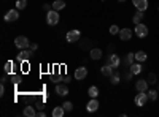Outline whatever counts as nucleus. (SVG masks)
<instances>
[{"label": "nucleus", "instance_id": "1", "mask_svg": "<svg viewBox=\"0 0 159 117\" xmlns=\"http://www.w3.org/2000/svg\"><path fill=\"white\" fill-rule=\"evenodd\" d=\"M15 46L18 49H27V48H30V41H29L27 36L19 35V36H16V40H15Z\"/></svg>", "mask_w": 159, "mask_h": 117}, {"label": "nucleus", "instance_id": "2", "mask_svg": "<svg viewBox=\"0 0 159 117\" xmlns=\"http://www.w3.org/2000/svg\"><path fill=\"white\" fill-rule=\"evenodd\" d=\"M59 22V11L56 10H51L46 13V24L48 25H56Z\"/></svg>", "mask_w": 159, "mask_h": 117}, {"label": "nucleus", "instance_id": "3", "mask_svg": "<svg viewBox=\"0 0 159 117\" xmlns=\"http://www.w3.org/2000/svg\"><path fill=\"white\" fill-rule=\"evenodd\" d=\"M34 56V51L32 49H21V52L18 54V62H29Z\"/></svg>", "mask_w": 159, "mask_h": 117}, {"label": "nucleus", "instance_id": "4", "mask_svg": "<svg viewBox=\"0 0 159 117\" xmlns=\"http://www.w3.org/2000/svg\"><path fill=\"white\" fill-rule=\"evenodd\" d=\"M80 38H81V33H80V30H76V29L70 30L67 35H65L67 43H76V41H80Z\"/></svg>", "mask_w": 159, "mask_h": 117}, {"label": "nucleus", "instance_id": "5", "mask_svg": "<svg viewBox=\"0 0 159 117\" xmlns=\"http://www.w3.org/2000/svg\"><path fill=\"white\" fill-rule=\"evenodd\" d=\"M148 100H150V98H148V94H147V92H139L134 101H135V105H137L139 108H143L145 105H147Z\"/></svg>", "mask_w": 159, "mask_h": 117}, {"label": "nucleus", "instance_id": "6", "mask_svg": "<svg viewBox=\"0 0 159 117\" xmlns=\"http://www.w3.org/2000/svg\"><path fill=\"white\" fill-rule=\"evenodd\" d=\"M134 32H135V35H137L139 38H145V36L148 35V27H147L145 24H142V22H140V24H137V25H135Z\"/></svg>", "mask_w": 159, "mask_h": 117}, {"label": "nucleus", "instance_id": "7", "mask_svg": "<svg viewBox=\"0 0 159 117\" xmlns=\"http://www.w3.org/2000/svg\"><path fill=\"white\" fill-rule=\"evenodd\" d=\"M18 18H19V10H10L3 19H5V22H15V21H18Z\"/></svg>", "mask_w": 159, "mask_h": 117}, {"label": "nucleus", "instance_id": "8", "mask_svg": "<svg viewBox=\"0 0 159 117\" xmlns=\"http://www.w3.org/2000/svg\"><path fill=\"white\" fill-rule=\"evenodd\" d=\"M86 76H88V68H86V67H80V68H76L75 73H73V77H75L76 81L84 79Z\"/></svg>", "mask_w": 159, "mask_h": 117}, {"label": "nucleus", "instance_id": "9", "mask_svg": "<svg viewBox=\"0 0 159 117\" xmlns=\"http://www.w3.org/2000/svg\"><path fill=\"white\" fill-rule=\"evenodd\" d=\"M107 63H110L113 68H118V67H119V65H121L123 62H121V59H119L115 52H111V54L108 56V59H107Z\"/></svg>", "mask_w": 159, "mask_h": 117}, {"label": "nucleus", "instance_id": "10", "mask_svg": "<svg viewBox=\"0 0 159 117\" xmlns=\"http://www.w3.org/2000/svg\"><path fill=\"white\" fill-rule=\"evenodd\" d=\"M135 90L137 92H147L148 90V81L147 79H139L135 82Z\"/></svg>", "mask_w": 159, "mask_h": 117}, {"label": "nucleus", "instance_id": "11", "mask_svg": "<svg viewBox=\"0 0 159 117\" xmlns=\"http://www.w3.org/2000/svg\"><path fill=\"white\" fill-rule=\"evenodd\" d=\"M100 71H102V74H103V76H107V77H111V76L115 74V68L111 67L110 63H105L103 67L100 68Z\"/></svg>", "mask_w": 159, "mask_h": 117}, {"label": "nucleus", "instance_id": "12", "mask_svg": "<svg viewBox=\"0 0 159 117\" xmlns=\"http://www.w3.org/2000/svg\"><path fill=\"white\" fill-rule=\"evenodd\" d=\"M132 3L139 11H145L148 8V0H132Z\"/></svg>", "mask_w": 159, "mask_h": 117}, {"label": "nucleus", "instance_id": "13", "mask_svg": "<svg viewBox=\"0 0 159 117\" xmlns=\"http://www.w3.org/2000/svg\"><path fill=\"white\" fill-rule=\"evenodd\" d=\"M102 49H99V48H92L91 51H89V57L92 59V60H100L102 59Z\"/></svg>", "mask_w": 159, "mask_h": 117}, {"label": "nucleus", "instance_id": "14", "mask_svg": "<svg viewBox=\"0 0 159 117\" xmlns=\"http://www.w3.org/2000/svg\"><path fill=\"white\" fill-rule=\"evenodd\" d=\"M86 109H88L89 112H96V111L99 109V100H97V98H91V101L86 105Z\"/></svg>", "mask_w": 159, "mask_h": 117}, {"label": "nucleus", "instance_id": "15", "mask_svg": "<svg viewBox=\"0 0 159 117\" xmlns=\"http://www.w3.org/2000/svg\"><path fill=\"white\" fill-rule=\"evenodd\" d=\"M118 35H119V38H121L123 41H129V40H130V36H132V30L124 27V29L119 30V33H118Z\"/></svg>", "mask_w": 159, "mask_h": 117}, {"label": "nucleus", "instance_id": "16", "mask_svg": "<svg viewBox=\"0 0 159 117\" xmlns=\"http://www.w3.org/2000/svg\"><path fill=\"white\" fill-rule=\"evenodd\" d=\"M80 49L91 51L92 49V41L89 40V38H83V40H80Z\"/></svg>", "mask_w": 159, "mask_h": 117}, {"label": "nucleus", "instance_id": "17", "mask_svg": "<svg viewBox=\"0 0 159 117\" xmlns=\"http://www.w3.org/2000/svg\"><path fill=\"white\" fill-rule=\"evenodd\" d=\"M56 94L61 95V97H65V95L69 94V87L65 86V84H61V82L56 84Z\"/></svg>", "mask_w": 159, "mask_h": 117}, {"label": "nucleus", "instance_id": "18", "mask_svg": "<svg viewBox=\"0 0 159 117\" xmlns=\"http://www.w3.org/2000/svg\"><path fill=\"white\" fill-rule=\"evenodd\" d=\"M134 60H135V54L134 52H129V54H126L124 60H121V62H123L124 67H130V65L134 63Z\"/></svg>", "mask_w": 159, "mask_h": 117}, {"label": "nucleus", "instance_id": "19", "mask_svg": "<svg viewBox=\"0 0 159 117\" xmlns=\"http://www.w3.org/2000/svg\"><path fill=\"white\" fill-rule=\"evenodd\" d=\"M22 114H24L25 117H37V111H35L34 106H25L24 111H22Z\"/></svg>", "mask_w": 159, "mask_h": 117}, {"label": "nucleus", "instance_id": "20", "mask_svg": "<svg viewBox=\"0 0 159 117\" xmlns=\"http://www.w3.org/2000/svg\"><path fill=\"white\" fill-rule=\"evenodd\" d=\"M142 65H140V62H135V63H132L130 67H129V70L132 71V74H140L142 73Z\"/></svg>", "mask_w": 159, "mask_h": 117}, {"label": "nucleus", "instance_id": "21", "mask_svg": "<svg viewBox=\"0 0 159 117\" xmlns=\"http://www.w3.org/2000/svg\"><path fill=\"white\" fill-rule=\"evenodd\" d=\"M51 5H52V10H56V11H61V10L65 8V2H64V0H54Z\"/></svg>", "mask_w": 159, "mask_h": 117}, {"label": "nucleus", "instance_id": "22", "mask_svg": "<svg viewBox=\"0 0 159 117\" xmlns=\"http://www.w3.org/2000/svg\"><path fill=\"white\" fill-rule=\"evenodd\" d=\"M143 18H145V16H143V11H139V10H137V13L134 15V18H132V22L137 25V24H140V22L143 21Z\"/></svg>", "mask_w": 159, "mask_h": 117}, {"label": "nucleus", "instance_id": "23", "mask_svg": "<svg viewBox=\"0 0 159 117\" xmlns=\"http://www.w3.org/2000/svg\"><path fill=\"white\" fill-rule=\"evenodd\" d=\"M88 95H89L91 98H97V97H99V89H97L96 86H91L89 90H88Z\"/></svg>", "mask_w": 159, "mask_h": 117}, {"label": "nucleus", "instance_id": "24", "mask_svg": "<svg viewBox=\"0 0 159 117\" xmlns=\"http://www.w3.org/2000/svg\"><path fill=\"white\" fill-rule=\"evenodd\" d=\"M147 57H148V56H147V52H145V51H137V54H135V60H137V62L142 63V62L147 60Z\"/></svg>", "mask_w": 159, "mask_h": 117}, {"label": "nucleus", "instance_id": "25", "mask_svg": "<svg viewBox=\"0 0 159 117\" xmlns=\"http://www.w3.org/2000/svg\"><path fill=\"white\" fill-rule=\"evenodd\" d=\"M64 112H65L64 106H56L54 109H52V117H62Z\"/></svg>", "mask_w": 159, "mask_h": 117}, {"label": "nucleus", "instance_id": "26", "mask_svg": "<svg viewBox=\"0 0 159 117\" xmlns=\"http://www.w3.org/2000/svg\"><path fill=\"white\" fill-rule=\"evenodd\" d=\"M110 79H111V84H113V86H118V84H119V81H121V76H119V73H116V71H115V74L110 77Z\"/></svg>", "mask_w": 159, "mask_h": 117}, {"label": "nucleus", "instance_id": "27", "mask_svg": "<svg viewBox=\"0 0 159 117\" xmlns=\"http://www.w3.org/2000/svg\"><path fill=\"white\" fill-rule=\"evenodd\" d=\"M27 6V0H16V10H24Z\"/></svg>", "mask_w": 159, "mask_h": 117}, {"label": "nucleus", "instance_id": "28", "mask_svg": "<svg viewBox=\"0 0 159 117\" xmlns=\"http://www.w3.org/2000/svg\"><path fill=\"white\" fill-rule=\"evenodd\" d=\"M147 81H148V84H156V82H157V77H156V74H154V73H148Z\"/></svg>", "mask_w": 159, "mask_h": 117}, {"label": "nucleus", "instance_id": "29", "mask_svg": "<svg viewBox=\"0 0 159 117\" xmlns=\"http://www.w3.org/2000/svg\"><path fill=\"white\" fill-rule=\"evenodd\" d=\"M147 94H148V98L151 100V101H156L157 100V90H147Z\"/></svg>", "mask_w": 159, "mask_h": 117}, {"label": "nucleus", "instance_id": "30", "mask_svg": "<svg viewBox=\"0 0 159 117\" xmlns=\"http://www.w3.org/2000/svg\"><path fill=\"white\" fill-rule=\"evenodd\" d=\"M11 71H13V62H11V60H8V62L5 63V73H7V74H10Z\"/></svg>", "mask_w": 159, "mask_h": 117}, {"label": "nucleus", "instance_id": "31", "mask_svg": "<svg viewBox=\"0 0 159 117\" xmlns=\"http://www.w3.org/2000/svg\"><path fill=\"white\" fill-rule=\"evenodd\" d=\"M62 106H64V109L67 111V112H70V111L73 109V103H72V101H65V103H64Z\"/></svg>", "mask_w": 159, "mask_h": 117}, {"label": "nucleus", "instance_id": "32", "mask_svg": "<svg viewBox=\"0 0 159 117\" xmlns=\"http://www.w3.org/2000/svg\"><path fill=\"white\" fill-rule=\"evenodd\" d=\"M11 81L15 82V84H19L22 79H21V76H19V74H11Z\"/></svg>", "mask_w": 159, "mask_h": 117}, {"label": "nucleus", "instance_id": "33", "mask_svg": "<svg viewBox=\"0 0 159 117\" xmlns=\"http://www.w3.org/2000/svg\"><path fill=\"white\" fill-rule=\"evenodd\" d=\"M119 30H121V29H119L118 25H111V27H110V33H111V35H118Z\"/></svg>", "mask_w": 159, "mask_h": 117}, {"label": "nucleus", "instance_id": "34", "mask_svg": "<svg viewBox=\"0 0 159 117\" xmlns=\"http://www.w3.org/2000/svg\"><path fill=\"white\" fill-rule=\"evenodd\" d=\"M132 76H134V74H132V71L129 70V71L124 74V79H126V81H130V79H132Z\"/></svg>", "mask_w": 159, "mask_h": 117}, {"label": "nucleus", "instance_id": "35", "mask_svg": "<svg viewBox=\"0 0 159 117\" xmlns=\"http://www.w3.org/2000/svg\"><path fill=\"white\" fill-rule=\"evenodd\" d=\"M42 8H43V10H45V11L48 13V11H51V10H52V5H49V3H45V5L42 6Z\"/></svg>", "mask_w": 159, "mask_h": 117}, {"label": "nucleus", "instance_id": "36", "mask_svg": "<svg viewBox=\"0 0 159 117\" xmlns=\"http://www.w3.org/2000/svg\"><path fill=\"white\" fill-rule=\"evenodd\" d=\"M107 51H108L110 54H111V52H115V44H113V43H111V44H108V46H107Z\"/></svg>", "mask_w": 159, "mask_h": 117}, {"label": "nucleus", "instance_id": "37", "mask_svg": "<svg viewBox=\"0 0 159 117\" xmlns=\"http://www.w3.org/2000/svg\"><path fill=\"white\" fill-rule=\"evenodd\" d=\"M62 81V77H59V76H52V82H56V84H59Z\"/></svg>", "mask_w": 159, "mask_h": 117}, {"label": "nucleus", "instance_id": "38", "mask_svg": "<svg viewBox=\"0 0 159 117\" xmlns=\"http://www.w3.org/2000/svg\"><path fill=\"white\" fill-rule=\"evenodd\" d=\"M30 49H32V51H37V49H38V44H37V43H30Z\"/></svg>", "mask_w": 159, "mask_h": 117}, {"label": "nucleus", "instance_id": "39", "mask_svg": "<svg viewBox=\"0 0 159 117\" xmlns=\"http://www.w3.org/2000/svg\"><path fill=\"white\" fill-rule=\"evenodd\" d=\"M70 79H72L70 76H65V77H62V81H64L65 84H67V82H70Z\"/></svg>", "mask_w": 159, "mask_h": 117}, {"label": "nucleus", "instance_id": "40", "mask_svg": "<svg viewBox=\"0 0 159 117\" xmlns=\"http://www.w3.org/2000/svg\"><path fill=\"white\" fill-rule=\"evenodd\" d=\"M3 94H5V84L0 86V95H3Z\"/></svg>", "mask_w": 159, "mask_h": 117}, {"label": "nucleus", "instance_id": "41", "mask_svg": "<svg viewBox=\"0 0 159 117\" xmlns=\"http://www.w3.org/2000/svg\"><path fill=\"white\" fill-rule=\"evenodd\" d=\"M35 108H38V109H43V108H45V105H43V103H38V105H37Z\"/></svg>", "mask_w": 159, "mask_h": 117}, {"label": "nucleus", "instance_id": "42", "mask_svg": "<svg viewBox=\"0 0 159 117\" xmlns=\"http://www.w3.org/2000/svg\"><path fill=\"white\" fill-rule=\"evenodd\" d=\"M37 115H38V117H45V115H46V114H45V112H43V111H40V112H37Z\"/></svg>", "mask_w": 159, "mask_h": 117}, {"label": "nucleus", "instance_id": "43", "mask_svg": "<svg viewBox=\"0 0 159 117\" xmlns=\"http://www.w3.org/2000/svg\"><path fill=\"white\" fill-rule=\"evenodd\" d=\"M119 2H126V0H119Z\"/></svg>", "mask_w": 159, "mask_h": 117}]
</instances>
